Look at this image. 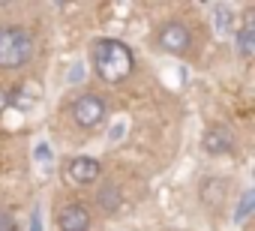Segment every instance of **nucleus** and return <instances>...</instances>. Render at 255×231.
Returning <instances> with one entry per match:
<instances>
[{
  "label": "nucleus",
  "instance_id": "f03ea898",
  "mask_svg": "<svg viewBox=\"0 0 255 231\" xmlns=\"http://www.w3.org/2000/svg\"><path fill=\"white\" fill-rule=\"evenodd\" d=\"M33 54V36L18 27V24H6L0 27V69H18L30 60Z\"/></svg>",
  "mask_w": 255,
  "mask_h": 231
},
{
  "label": "nucleus",
  "instance_id": "f257e3e1",
  "mask_svg": "<svg viewBox=\"0 0 255 231\" xmlns=\"http://www.w3.org/2000/svg\"><path fill=\"white\" fill-rule=\"evenodd\" d=\"M93 66H96V72H99L102 81L117 84V81L132 75L135 57H132L129 45L120 42V39H99L93 45Z\"/></svg>",
  "mask_w": 255,
  "mask_h": 231
},
{
  "label": "nucleus",
  "instance_id": "4468645a",
  "mask_svg": "<svg viewBox=\"0 0 255 231\" xmlns=\"http://www.w3.org/2000/svg\"><path fill=\"white\" fill-rule=\"evenodd\" d=\"M6 105H9V93H6L3 87H0V114L6 111Z\"/></svg>",
  "mask_w": 255,
  "mask_h": 231
},
{
  "label": "nucleus",
  "instance_id": "ddd939ff",
  "mask_svg": "<svg viewBox=\"0 0 255 231\" xmlns=\"http://www.w3.org/2000/svg\"><path fill=\"white\" fill-rule=\"evenodd\" d=\"M30 231H42V222H39V210H33V216H30Z\"/></svg>",
  "mask_w": 255,
  "mask_h": 231
},
{
  "label": "nucleus",
  "instance_id": "39448f33",
  "mask_svg": "<svg viewBox=\"0 0 255 231\" xmlns=\"http://www.w3.org/2000/svg\"><path fill=\"white\" fill-rule=\"evenodd\" d=\"M66 174H69L72 183L87 186V183H93V180L99 177V162H96L93 156H75V159L66 165Z\"/></svg>",
  "mask_w": 255,
  "mask_h": 231
},
{
  "label": "nucleus",
  "instance_id": "1a4fd4ad",
  "mask_svg": "<svg viewBox=\"0 0 255 231\" xmlns=\"http://www.w3.org/2000/svg\"><path fill=\"white\" fill-rule=\"evenodd\" d=\"M237 45H240V54H243V57H249V54L255 51V21H252V18H246L243 30L237 33Z\"/></svg>",
  "mask_w": 255,
  "mask_h": 231
},
{
  "label": "nucleus",
  "instance_id": "7ed1b4c3",
  "mask_svg": "<svg viewBox=\"0 0 255 231\" xmlns=\"http://www.w3.org/2000/svg\"><path fill=\"white\" fill-rule=\"evenodd\" d=\"M72 117H75V123L81 129H93L105 117V102L99 96H93V93H84V96H78L72 102Z\"/></svg>",
  "mask_w": 255,
  "mask_h": 231
},
{
  "label": "nucleus",
  "instance_id": "6e6552de",
  "mask_svg": "<svg viewBox=\"0 0 255 231\" xmlns=\"http://www.w3.org/2000/svg\"><path fill=\"white\" fill-rule=\"evenodd\" d=\"M201 189H204L201 198H204L210 207H222V201H225V183H222V180H204Z\"/></svg>",
  "mask_w": 255,
  "mask_h": 231
},
{
  "label": "nucleus",
  "instance_id": "0eeeda50",
  "mask_svg": "<svg viewBox=\"0 0 255 231\" xmlns=\"http://www.w3.org/2000/svg\"><path fill=\"white\" fill-rule=\"evenodd\" d=\"M204 150L207 153H213V156H219V153H228L231 147H234V138H231V132H225V129H219V126H213V129H207L204 132Z\"/></svg>",
  "mask_w": 255,
  "mask_h": 231
},
{
  "label": "nucleus",
  "instance_id": "9b49d317",
  "mask_svg": "<svg viewBox=\"0 0 255 231\" xmlns=\"http://www.w3.org/2000/svg\"><path fill=\"white\" fill-rule=\"evenodd\" d=\"M252 204H255V192H252V189H246V192H243V198H240V204H237V210H234V219H237V222H243V219L252 213Z\"/></svg>",
  "mask_w": 255,
  "mask_h": 231
},
{
  "label": "nucleus",
  "instance_id": "2eb2a0df",
  "mask_svg": "<svg viewBox=\"0 0 255 231\" xmlns=\"http://www.w3.org/2000/svg\"><path fill=\"white\" fill-rule=\"evenodd\" d=\"M216 12H219V30H228V21H225V9H222V6H219V9H216Z\"/></svg>",
  "mask_w": 255,
  "mask_h": 231
},
{
  "label": "nucleus",
  "instance_id": "f8f14e48",
  "mask_svg": "<svg viewBox=\"0 0 255 231\" xmlns=\"http://www.w3.org/2000/svg\"><path fill=\"white\" fill-rule=\"evenodd\" d=\"M0 231H15V219L6 210H0Z\"/></svg>",
  "mask_w": 255,
  "mask_h": 231
},
{
  "label": "nucleus",
  "instance_id": "9d476101",
  "mask_svg": "<svg viewBox=\"0 0 255 231\" xmlns=\"http://www.w3.org/2000/svg\"><path fill=\"white\" fill-rule=\"evenodd\" d=\"M99 207L105 210V213H117L120 210V189L117 186H102L99 189Z\"/></svg>",
  "mask_w": 255,
  "mask_h": 231
},
{
  "label": "nucleus",
  "instance_id": "423d86ee",
  "mask_svg": "<svg viewBox=\"0 0 255 231\" xmlns=\"http://www.w3.org/2000/svg\"><path fill=\"white\" fill-rule=\"evenodd\" d=\"M57 225H60V231H90V213L81 204H69L60 210Z\"/></svg>",
  "mask_w": 255,
  "mask_h": 231
},
{
  "label": "nucleus",
  "instance_id": "20e7f679",
  "mask_svg": "<svg viewBox=\"0 0 255 231\" xmlns=\"http://www.w3.org/2000/svg\"><path fill=\"white\" fill-rule=\"evenodd\" d=\"M192 36H189V27L180 24V21H168L162 30H159V48L171 51V54H183L189 48Z\"/></svg>",
  "mask_w": 255,
  "mask_h": 231
}]
</instances>
